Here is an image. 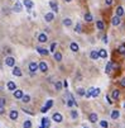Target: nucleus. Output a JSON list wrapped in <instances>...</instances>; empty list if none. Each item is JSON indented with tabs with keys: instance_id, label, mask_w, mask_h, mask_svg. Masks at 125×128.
Instances as JSON below:
<instances>
[{
	"instance_id": "nucleus-5",
	"label": "nucleus",
	"mask_w": 125,
	"mask_h": 128,
	"mask_svg": "<svg viewBox=\"0 0 125 128\" xmlns=\"http://www.w3.org/2000/svg\"><path fill=\"white\" fill-rule=\"evenodd\" d=\"M23 95H24V93H23V90H20V89H15V90H14V98L22 99Z\"/></svg>"
},
{
	"instance_id": "nucleus-26",
	"label": "nucleus",
	"mask_w": 125,
	"mask_h": 128,
	"mask_svg": "<svg viewBox=\"0 0 125 128\" xmlns=\"http://www.w3.org/2000/svg\"><path fill=\"white\" fill-rule=\"evenodd\" d=\"M62 86H63V84H62L61 81H56V84H54V88H56V90H57V91H59L61 89H62Z\"/></svg>"
},
{
	"instance_id": "nucleus-27",
	"label": "nucleus",
	"mask_w": 125,
	"mask_h": 128,
	"mask_svg": "<svg viewBox=\"0 0 125 128\" xmlns=\"http://www.w3.org/2000/svg\"><path fill=\"white\" fill-rule=\"evenodd\" d=\"M85 20H86V22H92V20H94L91 13H86V14H85Z\"/></svg>"
},
{
	"instance_id": "nucleus-12",
	"label": "nucleus",
	"mask_w": 125,
	"mask_h": 128,
	"mask_svg": "<svg viewBox=\"0 0 125 128\" xmlns=\"http://www.w3.org/2000/svg\"><path fill=\"white\" fill-rule=\"evenodd\" d=\"M24 5H25V7L28 8V10H29V12H30V9L34 7V3L32 1V0H24Z\"/></svg>"
},
{
	"instance_id": "nucleus-15",
	"label": "nucleus",
	"mask_w": 125,
	"mask_h": 128,
	"mask_svg": "<svg viewBox=\"0 0 125 128\" xmlns=\"http://www.w3.org/2000/svg\"><path fill=\"white\" fill-rule=\"evenodd\" d=\"M70 48H71L72 52H77V51H78V44H77L76 42H72V43L70 44Z\"/></svg>"
},
{
	"instance_id": "nucleus-37",
	"label": "nucleus",
	"mask_w": 125,
	"mask_h": 128,
	"mask_svg": "<svg viewBox=\"0 0 125 128\" xmlns=\"http://www.w3.org/2000/svg\"><path fill=\"white\" fill-rule=\"evenodd\" d=\"M100 126H101L102 128H107V127H109V123H107L106 120H101V122H100Z\"/></svg>"
},
{
	"instance_id": "nucleus-3",
	"label": "nucleus",
	"mask_w": 125,
	"mask_h": 128,
	"mask_svg": "<svg viewBox=\"0 0 125 128\" xmlns=\"http://www.w3.org/2000/svg\"><path fill=\"white\" fill-rule=\"evenodd\" d=\"M13 10H14L15 13H20L22 10H23V4H22L20 1H16V3H15V5L13 7Z\"/></svg>"
},
{
	"instance_id": "nucleus-21",
	"label": "nucleus",
	"mask_w": 125,
	"mask_h": 128,
	"mask_svg": "<svg viewBox=\"0 0 125 128\" xmlns=\"http://www.w3.org/2000/svg\"><path fill=\"white\" fill-rule=\"evenodd\" d=\"M116 15H118V16L124 15V8H123V7H118V8H116Z\"/></svg>"
},
{
	"instance_id": "nucleus-18",
	"label": "nucleus",
	"mask_w": 125,
	"mask_h": 128,
	"mask_svg": "<svg viewBox=\"0 0 125 128\" xmlns=\"http://www.w3.org/2000/svg\"><path fill=\"white\" fill-rule=\"evenodd\" d=\"M13 75H14V76H22V75H23V72H22V70H20L19 67H14V70H13Z\"/></svg>"
},
{
	"instance_id": "nucleus-14",
	"label": "nucleus",
	"mask_w": 125,
	"mask_h": 128,
	"mask_svg": "<svg viewBox=\"0 0 125 128\" xmlns=\"http://www.w3.org/2000/svg\"><path fill=\"white\" fill-rule=\"evenodd\" d=\"M38 41L41 42V43L47 42V36H45V33H41V34L38 36Z\"/></svg>"
},
{
	"instance_id": "nucleus-35",
	"label": "nucleus",
	"mask_w": 125,
	"mask_h": 128,
	"mask_svg": "<svg viewBox=\"0 0 125 128\" xmlns=\"http://www.w3.org/2000/svg\"><path fill=\"white\" fill-rule=\"evenodd\" d=\"M81 29H82L81 24L77 23V24H76V28H75V32H76V33H81Z\"/></svg>"
},
{
	"instance_id": "nucleus-28",
	"label": "nucleus",
	"mask_w": 125,
	"mask_h": 128,
	"mask_svg": "<svg viewBox=\"0 0 125 128\" xmlns=\"http://www.w3.org/2000/svg\"><path fill=\"white\" fill-rule=\"evenodd\" d=\"M23 128H32V122L30 120H24V124H23Z\"/></svg>"
},
{
	"instance_id": "nucleus-4",
	"label": "nucleus",
	"mask_w": 125,
	"mask_h": 128,
	"mask_svg": "<svg viewBox=\"0 0 125 128\" xmlns=\"http://www.w3.org/2000/svg\"><path fill=\"white\" fill-rule=\"evenodd\" d=\"M52 118H53V120H54V122H57V123H61V122L63 120V117H62V114H61V113H54Z\"/></svg>"
},
{
	"instance_id": "nucleus-47",
	"label": "nucleus",
	"mask_w": 125,
	"mask_h": 128,
	"mask_svg": "<svg viewBox=\"0 0 125 128\" xmlns=\"http://www.w3.org/2000/svg\"><path fill=\"white\" fill-rule=\"evenodd\" d=\"M106 100H107V103H109V104H111V103H112L111 100H110V98H109V96H106Z\"/></svg>"
},
{
	"instance_id": "nucleus-24",
	"label": "nucleus",
	"mask_w": 125,
	"mask_h": 128,
	"mask_svg": "<svg viewBox=\"0 0 125 128\" xmlns=\"http://www.w3.org/2000/svg\"><path fill=\"white\" fill-rule=\"evenodd\" d=\"M119 96H120V91L118 90V89H115V90L112 91V99H119Z\"/></svg>"
},
{
	"instance_id": "nucleus-31",
	"label": "nucleus",
	"mask_w": 125,
	"mask_h": 128,
	"mask_svg": "<svg viewBox=\"0 0 125 128\" xmlns=\"http://www.w3.org/2000/svg\"><path fill=\"white\" fill-rule=\"evenodd\" d=\"M29 100H30V96L29 95H23L22 96V102L23 103H29Z\"/></svg>"
},
{
	"instance_id": "nucleus-32",
	"label": "nucleus",
	"mask_w": 125,
	"mask_h": 128,
	"mask_svg": "<svg viewBox=\"0 0 125 128\" xmlns=\"http://www.w3.org/2000/svg\"><path fill=\"white\" fill-rule=\"evenodd\" d=\"M73 104H76V103H75V100H73L72 95H70V99H68V103H67V105H68V107H72Z\"/></svg>"
},
{
	"instance_id": "nucleus-6",
	"label": "nucleus",
	"mask_w": 125,
	"mask_h": 128,
	"mask_svg": "<svg viewBox=\"0 0 125 128\" xmlns=\"http://www.w3.org/2000/svg\"><path fill=\"white\" fill-rule=\"evenodd\" d=\"M49 7H51V9L53 10V13L58 12V5H57V3L53 1V0H51V1H49Z\"/></svg>"
},
{
	"instance_id": "nucleus-38",
	"label": "nucleus",
	"mask_w": 125,
	"mask_h": 128,
	"mask_svg": "<svg viewBox=\"0 0 125 128\" xmlns=\"http://www.w3.org/2000/svg\"><path fill=\"white\" fill-rule=\"evenodd\" d=\"M118 51H119V53H125V44H123V46L119 47Z\"/></svg>"
},
{
	"instance_id": "nucleus-44",
	"label": "nucleus",
	"mask_w": 125,
	"mask_h": 128,
	"mask_svg": "<svg viewBox=\"0 0 125 128\" xmlns=\"http://www.w3.org/2000/svg\"><path fill=\"white\" fill-rule=\"evenodd\" d=\"M0 114H4V107H0Z\"/></svg>"
},
{
	"instance_id": "nucleus-45",
	"label": "nucleus",
	"mask_w": 125,
	"mask_h": 128,
	"mask_svg": "<svg viewBox=\"0 0 125 128\" xmlns=\"http://www.w3.org/2000/svg\"><path fill=\"white\" fill-rule=\"evenodd\" d=\"M102 41H104L105 43H107V37H106V36H104V38H102Z\"/></svg>"
},
{
	"instance_id": "nucleus-49",
	"label": "nucleus",
	"mask_w": 125,
	"mask_h": 128,
	"mask_svg": "<svg viewBox=\"0 0 125 128\" xmlns=\"http://www.w3.org/2000/svg\"><path fill=\"white\" fill-rule=\"evenodd\" d=\"M39 128H44V127H43V126H42V124H41V126H39Z\"/></svg>"
},
{
	"instance_id": "nucleus-25",
	"label": "nucleus",
	"mask_w": 125,
	"mask_h": 128,
	"mask_svg": "<svg viewBox=\"0 0 125 128\" xmlns=\"http://www.w3.org/2000/svg\"><path fill=\"white\" fill-rule=\"evenodd\" d=\"M54 60L58 61V62H61V61H62V53L61 52H56L54 53Z\"/></svg>"
},
{
	"instance_id": "nucleus-34",
	"label": "nucleus",
	"mask_w": 125,
	"mask_h": 128,
	"mask_svg": "<svg viewBox=\"0 0 125 128\" xmlns=\"http://www.w3.org/2000/svg\"><path fill=\"white\" fill-rule=\"evenodd\" d=\"M77 94H78L80 96H83V95H85V94H86V93H85V90H83L82 88H80V89H77Z\"/></svg>"
},
{
	"instance_id": "nucleus-13",
	"label": "nucleus",
	"mask_w": 125,
	"mask_h": 128,
	"mask_svg": "<svg viewBox=\"0 0 125 128\" xmlns=\"http://www.w3.org/2000/svg\"><path fill=\"white\" fill-rule=\"evenodd\" d=\"M7 88H8V90H10V91H14L15 89H16V86H15V82H13V81H9L8 84H7Z\"/></svg>"
},
{
	"instance_id": "nucleus-48",
	"label": "nucleus",
	"mask_w": 125,
	"mask_h": 128,
	"mask_svg": "<svg viewBox=\"0 0 125 128\" xmlns=\"http://www.w3.org/2000/svg\"><path fill=\"white\" fill-rule=\"evenodd\" d=\"M65 1H66V3H70V1H72V0H65Z\"/></svg>"
},
{
	"instance_id": "nucleus-33",
	"label": "nucleus",
	"mask_w": 125,
	"mask_h": 128,
	"mask_svg": "<svg viewBox=\"0 0 125 128\" xmlns=\"http://www.w3.org/2000/svg\"><path fill=\"white\" fill-rule=\"evenodd\" d=\"M111 70H112V65H111V62H109L106 65V72H107V74H110Z\"/></svg>"
},
{
	"instance_id": "nucleus-30",
	"label": "nucleus",
	"mask_w": 125,
	"mask_h": 128,
	"mask_svg": "<svg viewBox=\"0 0 125 128\" xmlns=\"http://www.w3.org/2000/svg\"><path fill=\"white\" fill-rule=\"evenodd\" d=\"M53 104H54V103H53V100H52V99H49V100H47V103H45V107H47L48 109H51V108L53 107Z\"/></svg>"
},
{
	"instance_id": "nucleus-17",
	"label": "nucleus",
	"mask_w": 125,
	"mask_h": 128,
	"mask_svg": "<svg viewBox=\"0 0 125 128\" xmlns=\"http://www.w3.org/2000/svg\"><path fill=\"white\" fill-rule=\"evenodd\" d=\"M96 27H97L99 31H104L105 29V24H104V22H102V20H99L97 23H96Z\"/></svg>"
},
{
	"instance_id": "nucleus-8",
	"label": "nucleus",
	"mask_w": 125,
	"mask_h": 128,
	"mask_svg": "<svg viewBox=\"0 0 125 128\" xmlns=\"http://www.w3.org/2000/svg\"><path fill=\"white\" fill-rule=\"evenodd\" d=\"M18 115H19L18 110H10V113H9V118H10V119H13V120H15L16 118H18Z\"/></svg>"
},
{
	"instance_id": "nucleus-11",
	"label": "nucleus",
	"mask_w": 125,
	"mask_h": 128,
	"mask_svg": "<svg viewBox=\"0 0 125 128\" xmlns=\"http://www.w3.org/2000/svg\"><path fill=\"white\" fill-rule=\"evenodd\" d=\"M37 52L39 55H43V56H48V55H49V52L47 51V49H45V48H41V47L37 48Z\"/></svg>"
},
{
	"instance_id": "nucleus-1",
	"label": "nucleus",
	"mask_w": 125,
	"mask_h": 128,
	"mask_svg": "<svg viewBox=\"0 0 125 128\" xmlns=\"http://www.w3.org/2000/svg\"><path fill=\"white\" fill-rule=\"evenodd\" d=\"M38 70H41V72H47V71H48L47 64H45L44 61H41V62L38 64Z\"/></svg>"
},
{
	"instance_id": "nucleus-46",
	"label": "nucleus",
	"mask_w": 125,
	"mask_h": 128,
	"mask_svg": "<svg viewBox=\"0 0 125 128\" xmlns=\"http://www.w3.org/2000/svg\"><path fill=\"white\" fill-rule=\"evenodd\" d=\"M120 84H121L123 86H125V79H123V80L120 81Z\"/></svg>"
},
{
	"instance_id": "nucleus-40",
	"label": "nucleus",
	"mask_w": 125,
	"mask_h": 128,
	"mask_svg": "<svg viewBox=\"0 0 125 128\" xmlns=\"http://www.w3.org/2000/svg\"><path fill=\"white\" fill-rule=\"evenodd\" d=\"M5 105V98H0V107H4Z\"/></svg>"
},
{
	"instance_id": "nucleus-41",
	"label": "nucleus",
	"mask_w": 125,
	"mask_h": 128,
	"mask_svg": "<svg viewBox=\"0 0 125 128\" xmlns=\"http://www.w3.org/2000/svg\"><path fill=\"white\" fill-rule=\"evenodd\" d=\"M47 110H48V108H47V107H45V105H44V107H43V108L41 109V112H42V113H47Z\"/></svg>"
},
{
	"instance_id": "nucleus-39",
	"label": "nucleus",
	"mask_w": 125,
	"mask_h": 128,
	"mask_svg": "<svg viewBox=\"0 0 125 128\" xmlns=\"http://www.w3.org/2000/svg\"><path fill=\"white\" fill-rule=\"evenodd\" d=\"M100 91H101V90H100V89H99V88H97V89H94V93H92V96H97V95H99V94H100Z\"/></svg>"
},
{
	"instance_id": "nucleus-16",
	"label": "nucleus",
	"mask_w": 125,
	"mask_h": 128,
	"mask_svg": "<svg viewBox=\"0 0 125 128\" xmlns=\"http://www.w3.org/2000/svg\"><path fill=\"white\" fill-rule=\"evenodd\" d=\"M88 118H90L91 123H95V122H97V114H96V113H91Z\"/></svg>"
},
{
	"instance_id": "nucleus-22",
	"label": "nucleus",
	"mask_w": 125,
	"mask_h": 128,
	"mask_svg": "<svg viewBox=\"0 0 125 128\" xmlns=\"http://www.w3.org/2000/svg\"><path fill=\"white\" fill-rule=\"evenodd\" d=\"M99 57L106 58V57H107V52L105 51V49H100V51H99Z\"/></svg>"
},
{
	"instance_id": "nucleus-7",
	"label": "nucleus",
	"mask_w": 125,
	"mask_h": 128,
	"mask_svg": "<svg viewBox=\"0 0 125 128\" xmlns=\"http://www.w3.org/2000/svg\"><path fill=\"white\" fill-rule=\"evenodd\" d=\"M44 19H45V22H47V23H51V22L54 19V14H53V13H47V14L44 15Z\"/></svg>"
},
{
	"instance_id": "nucleus-9",
	"label": "nucleus",
	"mask_w": 125,
	"mask_h": 128,
	"mask_svg": "<svg viewBox=\"0 0 125 128\" xmlns=\"http://www.w3.org/2000/svg\"><path fill=\"white\" fill-rule=\"evenodd\" d=\"M28 67H29V72H36V71L38 70V65H37L36 62H30Z\"/></svg>"
},
{
	"instance_id": "nucleus-50",
	"label": "nucleus",
	"mask_w": 125,
	"mask_h": 128,
	"mask_svg": "<svg viewBox=\"0 0 125 128\" xmlns=\"http://www.w3.org/2000/svg\"><path fill=\"white\" fill-rule=\"evenodd\" d=\"M124 108H125V103H124Z\"/></svg>"
},
{
	"instance_id": "nucleus-42",
	"label": "nucleus",
	"mask_w": 125,
	"mask_h": 128,
	"mask_svg": "<svg viewBox=\"0 0 125 128\" xmlns=\"http://www.w3.org/2000/svg\"><path fill=\"white\" fill-rule=\"evenodd\" d=\"M56 46H57V44H56V43H52V46H51V52H53V51H54V48H56Z\"/></svg>"
},
{
	"instance_id": "nucleus-2",
	"label": "nucleus",
	"mask_w": 125,
	"mask_h": 128,
	"mask_svg": "<svg viewBox=\"0 0 125 128\" xmlns=\"http://www.w3.org/2000/svg\"><path fill=\"white\" fill-rule=\"evenodd\" d=\"M5 65H7V66H9V67H13V66L15 65V60H14L13 57L8 56L7 58H5Z\"/></svg>"
},
{
	"instance_id": "nucleus-36",
	"label": "nucleus",
	"mask_w": 125,
	"mask_h": 128,
	"mask_svg": "<svg viewBox=\"0 0 125 128\" xmlns=\"http://www.w3.org/2000/svg\"><path fill=\"white\" fill-rule=\"evenodd\" d=\"M71 117H72V119H76L78 114H77V110H71Z\"/></svg>"
},
{
	"instance_id": "nucleus-43",
	"label": "nucleus",
	"mask_w": 125,
	"mask_h": 128,
	"mask_svg": "<svg viewBox=\"0 0 125 128\" xmlns=\"http://www.w3.org/2000/svg\"><path fill=\"white\" fill-rule=\"evenodd\" d=\"M105 3H106V5H111L112 4V0H105Z\"/></svg>"
},
{
	"instance_id": "nucleus-19",
	"label": "nucleus",
	"mask_w": 125,
	"mask_h": 128,
	"mask_svg": "<svg viewBox=\"0 0 125 128\" xmlns=\"http://www.w3.org/2000/svg\"><path fill=\"white\" fill-rule=\"evenodd\" d=\"M90 57L92 58V60H97L99 58V51H91Z\"/></svg>"
},
{
	"instance_id": "nucleus-20",
	"label": "nucleus",
	"mask_w": 125,
	"mask_h": 128,
	"mask_svg": "<svg viewBox=\"0 0 125 128\" xmlns=\"http://www.w3.org/2000/svg\"><path fill=\"white\" fill-rule=\"evenodd\" d=\"M63 25H65V27H71V25H72L71 18H65V19H63Z\"/></svg>"
},
{
	"instance_id": "nucleus-10",
	"label": "nucleus",
	"mask_w": 125,
	"mask_h": 128,
	"mask_svg": "<svg viewBox=\"0 0 125 128\" xmlns=\"http://www.w3.org/2000/svg\"><path fill=\"white\" fill-rule=\"evenodd\" d=\"M121 23V20H120V16H118V15H115L114 18L111 19V24L112 25H119Z\"/></svg>"
},
{
	"instance_id": "nucleus-29",
	"label": "nucleus",
	"mask_w": 125,
	"mask_h": 128,
	"mask_svg": "<svg viewBox=\"0 0 125 128\" xmlns=\"http://www.w3.org/2000/svg\"><path fill=\"white\" fill-rule=\"evenodd\" d=\"M41 123H42V126H43L44 128H48V127H49V123H48V119H47V118H43Z\"/></svg>"
},
{
	"instance_id": "nucleus-23",
	"label": "nucleus",
	"mask_w": 125,
	"mask_h": 128,
	"mask_svg": "<svg viewBox=\"0 0 125 128\" xmlns=\"http://www.w3.org/2000/svg\"><path fill=\"white\" fill-rule=\"evenodd\" d=\"M119 115H120L119 110H112V112H111V118H112V119H118Z\"/></svg>"
}]
</instances>
